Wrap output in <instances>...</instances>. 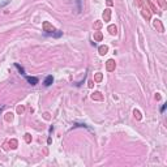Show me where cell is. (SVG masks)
I'll use <instances>...</instances> for the list:
<instances>
[{
	"mask_svg": "<svg viewBox=\"0 0 167 167\" xmlns=\"http://www.w3.org/2000/svg\"><path fill=\"white\" fill-rule=\"evenodd\" d=\"M26 80H27V82L31 84V85H37V84H38V78H37V77H30V76H27Z\"/></svg>",
	"mask_w": 167,
	"mask_h": 167,
	"instance_id": "1",
	"label": "cell"
},
{
	"mask_svg": "<svg viewBox=\"0 0 167 167\" xmlns=\"http://www.w3.org/2000/svg\"><path fill=\"white\" fill-rule=\"evenodd\" d=\"M54 81V78H52V76H47L46 80H44V86H50Z\"/></svg>",
	"mask_w": 167,
	"mask_h": 167,
	"instance_id": "2",
	"label": "cell"
},
{
	"mask_svg": "<svg viewBox=\"0 0 167 167\" xmlns=\"http://www.w3.org/2000/svg\"><path fill=\"white\" fill-rule=\"evenodd\" d=\"M15 67H16V68H17V69H18V72H20V73H21V74H25V71H24V68H22V67H20V65H18V64H17V63H16V64H15Z\"/></svg>",
	"mask_w": 167,
	"mask_h": 167,
	"instance_id": "3",
	"label": "cell"
},
{
	"mask_svg": "<svg viewBox=\"0 0 167 167\" xmlns=\"http://www.w3.org/2000/svg\"><path fill=\"white\" fill-rule=\"evenodd\" d=\"M165 110H166V104H163V106H162V108H161V112H163Z\"/></svg>",
	"mask_w": 167,
	"mask_h": 167,
	"instance_id": "4",
	"label": "cell"
}]
</instances>
